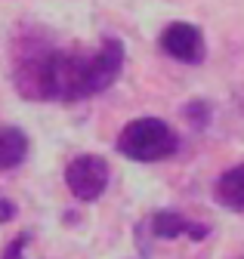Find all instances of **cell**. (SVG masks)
Returning a JSON list of instances; mask_svg holds the SVG:
<instances>
[{
    "label": "cell",
    "mask_w": 244,
    "mask_h": 259,
    "mask_svg": "<svg viewBox=\"0 0 244 259\" xmlns=\"http://www.w3.org/2000/svg\"><path fill=\"white\" fill-rule=\"evenodd\" d=\"M124 68V44L102 37L96 50H59L44 40L16 47L13 83L31 102H80L108 90Z\"/></svg>",
    "instance_id": "1"
},
{
    "label": "cell",
    "mask_w": 244,
    "mask_h": 259,
    "mask_svg": "<svg viewBox=\"0 0 244 259\" xmlns=\"http://www.w3.org/2000/svg\"><path fill=\"white\" fill-rule=\"evenodd\" d=\"M213 198L229 210H244V164L226 170L217 185H213Z\"/></svg>",
    "instance_id": "6"
},
{
    "label": "cell",
    "mask_w": 244,
    "mask_h": 259,
    "mask_svg": "<svg viewBox=\"0 0 244 259\" xmlns=\"http://www.w3.org/2000/svg\"><path fill=\"white\" fill-rule=\"evenodd\" d=\"M16 216V204L13 201H4V198H0V222H10Z\"/></svg>",
    "instance_id": "8"
},
{
    "label": "cell",
    "mask_w": 244,
    "mask_h": 259,
    "mask_svg": "<svg viewBox=\"0 0 244 259\" xmlns=\"http://www.w3.org/2000/svg\"><path fill=\"white\" fill-rule=\"evenodd\" d=\"M28 157V136L19 126H0V173L16 170Z\"/></svg>",
    "instance_id": "7"
},
{
    "label": "cell",
    "mask_w": 244,
    "mask_h": 259,
    "mask_svg": "<svg viewBox=\"0 0 244 259\" xmlns=\"http://www.w3.org/2000/svg\"><path fill=\"white\" fill-rule=\"evenodd\" d=\"M161 50L176 59V62H186V65H201L204 56H207V47H204V34L189 25V22H173L161 31Z\"/></svg>",
    "instance_id": "4"
},
{
    "label": "cell",
    "mask_w": 244,
    "mask_h": 259,
    "mask_svg": "<svg viewBox=\"0 0 244 259\" xmlns=\"http://www.w3.org/2000/svg\"><path fill=\"white\" fill-rule=\"evenodd\" d=\"M207 232H210L207 225L189 222L176 210H158L151 216V235L161 238V241H173V238H182V235H189L192 241H201V238H207Z\"/></svg>",
    "instance_id": "5"
},
{
    "label": "cell",
    "mask_w": 244,
    "mask_h": 259,
    "mask_svg": "<svg viewBox=\"0 0 244 259\" xmlns=\"http://www.w3.org/2000/svg\"><path fill=\"white\" fill-rule=\"evenodd\" d=\"M25 244H28V235H19V238H16V244H13V247H7V259H19V250H22Z\"/></svg>",
    "instance_id": "9"
},
{
    "label": "cell",
    "mask_w": 244,
    "mask_h": 259,
    "mask_svg": "<svg viewBox=\"0 0 244 259\" xmlns=\"http://www.w3.org/2000/svg\"><path fill=\"white\" fill-rule=\"evenodd\" d=\"M176 148H179L176 133L158 117H136L117 136V151L130 160H139V164L164 160V157L176 154Z\"/></svg>",
    "instance_id": "2"
},
{
    "label": "cell",
    "mask_w": 244,
    "mask_h": 259,
    "mask_svg": "<svg viewBox=\"0 0 244 259\" xmlns=\"http://www.w3.org/2000/svg\"><path fill=\"white\" fill-rule=\"evenodd\" d=\"M111 170H108V160L99 154H77L68 160L65 167V185L74 194L77 201H99L105 188H108Z\"/></svg>",
    "instance_id": "3"
}]
</instances>
